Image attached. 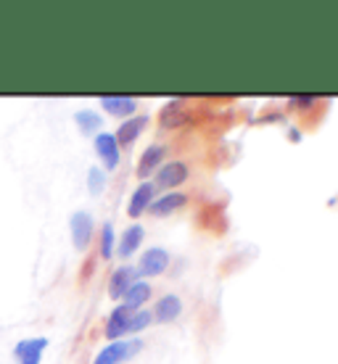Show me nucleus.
<instances>
[{"label": "nucleus", "instance_id": "1", "mask_svg": "<svg viewBox=\"0 0 338 364\" xmlns=\"http://www.w3.org/2000/svg\"><path fill=\"white\" fill-rule=\"evenodd\" d=\"M140 348H143V341H114V343H109V346H103L101 351H98V356H95V362L93 364L130 362Z\"/></svg>", "mask_w": 338, "mask_h": 364}, {"label": "nucleus", "instance_id": "2", "mask_svg": "<svg viewBox=\"0 0 338 364\" xmlns=\"http://www.w3.org/2000/svg\"><path fill=\"white\" fill-rule=\"evenodd\" d=\"M188 164L185 161H169V164H162L159 172H156L154 188L156 191H169V188H180L185 180H188Z\"/></svg>", "mask_w": 338, "mask_h": 364}, {"label": "nucleus", "instance_id": "3", "mask_svg": "<svg viewBox=\"0 0 338 364\" xmlns=\"http://www.w3.org/2000/svg\"><path fill=\"white\" fill-rule=\"evenodd\" d=\"M69 230H72V246L77 251H88L93 240V232H95V225H93V217L88 211H74L72 219H69Z\"/></svg>", "mask_w": 338, "mask_h": 364}, {"label": "nucleus", "instance_id": "4", "mask_svg": "<svg viewBox=\"0 0 338 364\" xmlns=\"http://www.w3.org/2000/svg\"><path fill=\"white\" fill-rule=\"evenodd\" d=\"M169 267V254L164 248H148L146 254L140 256V267H137V274L143 277H159V274L167 272Z\"/></svg>", "mask_w": 338, "mask_h": 364}, {"label": "nucleus", "instance_id": "5", "mask_svg": "<svg viewBox=\"0 0 338 364\" xmlns=\"http://www.w3.org/2000/svg\"><path fill=\"white\" fill-rule=\"evenodd\" d=\"M46 348L48 338H27V341H19L16 346H14V356H16L19 364H40Z\"/></svg>", "mask_w": 338, "mask_h": 364}, {"label": "nucleus", "instance_id": "6", "mask_svg": "<svg viewBox=\"0 0 338 364\" xmlns=\"http://www.w3.org/2000/svg\"><path fill=\"white\" fill-rule=\"evenodd\" d=\"M95 154L103 161L106 172H114L119 166V143L117 137L109 135V132H98L95 135Z\"/></svg>", "mask_w": 338, "mask_h": 364}, {"label": "nucleus", "instance_id": "7", "mask_svg": "<svg viewBox=\"0 0 338 364\" xmlns=\"http://www.w3.org/2000/svg\"><path fill=\"white\" fill-rule=\"evenodd\" d=\"M154 196H156L154 182H140V185L135 188V193H132V196H130V200H127V217L137 219L143 211L151 209Z\"/></svg>", "mask_w": 338, "mask_h": 364}, {"label": "nucleus", "instance_id": "8", "mask_svg": "<svg viewBox=\"0 0 338 364\" xmlns=\"http://www.w3.org/2000/svg\"><path fill=\"white\" fill-rule=\"evenodd\" d=\"M137 277H140V274H137L135 267L125 264V267H119V269H114V274H111V280H109V296L114 301L125 299V293H127L130 288L135 285Z\"/></svg>", "mask_w": 338, "mask_h": 364}, {"label": "nucleus", "instance_id": "9", "mask_svg": "<svg viewBox=\"0 0 338 364\" xmlns=\"http://www.w3.org/2000/svg\"><path fill=\"white\" fill-rule=\"evenodd\" d=\"M132 314H135V311L127 309L125 304H122V306H117V309L109 314V319H106V338H109L111 343H114V341H119V338L125 336V333H130V322H132Z\"/></svg>", "mask_w": 338, "mask_h": 364}, {"label": "nucleus", "instance_id": "10", "mask_svg": "<svg viewBox=\"0 0 338 364\" xmlns=\"http://www.w3.org/2000/svg\"><path fill=\"white\" fill-rule=\"evenodd\" d=\"M101 109H106V114H111V117L130 119L137 111V100L130 95H103Z\"/></svg>", "mask_w": 338, "mask_h": 364}, {"label": "nucleus", "instance_id": "11", "mask_svg": "<svg viewBox=\"0 0 338 364\" xmlns=\"http://www.w3.org/2000/svg\"><path fill=\"white\" fill-rule=\"evenodd\" d=\"M164 154H167L164 146H148L146 151H143V156H140V161H137V177L146 180V177L159 172V166L164 161Z\"/></svg>", "mask_w": 338, "mask_h": 364}, {"label": "nucleus", "instance_id": "12", "mask_svg": "<svg viewBox=\"0 0 338 364\" xmlns=\"http://www.w3.org/2000/svg\"><path fill=\"white\" fill-rule=\"evenodd\" d=\"M188 203V196L185 193H164L159 200L151 203V214L154 217H169L174 211H180Z\"/></svg>", "mask_w": 338, "mask_h": 364}, {"label": "nucleus", "instance_id": "13", "mask_svg": "<svg viewBox=\"0 0 338 364\" xmlns=\"http://www.w3.org/2000/svg\"><path fill=\"white\" fill-rule=\"evenodd\" d=\"M148 124V119L146 117H130V119H125L122 124H119V129H117V143L119 146H130V143H135L137 140V135L143 132V127Z\"/></svg>", "mask_w": 338, "mask_h": 364}, {"label": "nucleus", "instance_id": "14", "mask_svg": "<svg viewBox=\"0 0 338 364\" xmlns=\"http://www.w3.org/2000/svg\"><path fill=\"white\" fill-rule=\"evenodd\" d=\"M180 311H183V304H180V296H174V293H167L164 299H159L154 309V317L159 322H174V319L180 317Z\"/></svg>", "mask_w": 338, "mask_h": 364}, {"label": "nucleus", "instance_id": "15", "mask_svg": "<svg viewBox=\"0 0 338 364\" xmlns=\"http://www.w3.org/2000/svg\"><path fill=\"white\" fill-rule=\"evenodd\" d=\"M143 228L140 225H132V228L125 230V235H122V240H119L117 246V254L122 256V259H130V256L135 254L137 248H140V243H143Z\"/></svg>", "mask_w": 338, "mask_h": 364}, {"label": "nucleus", "instance_id": "16", "mask_svg": "<svg viewBox=\"0 0 338 364\" xmlns=\"http://www.w3.org/2000/svg\"><path fill=\"white\" fill-rule=\"evenodd\" d=\"M185 122V106L180 100H172L162 109V117H159V124L164 129H177Z\"/></svg>", "mask_w": 338, "mask_h": 364}, {"label": "nucleus", "instance_id": "17", "mask_svg": "<svg viewBox=\"0 0 338 364\" xmlns=\"http://www.w3.org/2000/svg\"><path fill=\"white\" fill-rule=\"evenodd\" d=\"M148 299H151V285H148V282H143V280H137L135 285L125 293V306H127V309H132V311H137Z\"/></svg>", "mask_w": 338, "mask_h": 364}, {"label": "nucleus", "instance_id": "18", "mask_svg": "<svg viewBox=\"0 0 338 364\" xmlns=\"http://www.w3.org/2000/svg\"><path fill=\"white\" fill-rule=\"evenodd\" d=\"M74 122L80 124V129H83V132H93V129L101 127V117H98L95 111H90V109L77 111V114H74Z\"/></svg>", "mask_w": 338, "mask_h": 364}, {"label": "nucleus", "instance_id": "19", "mask_svg": "<svg viewBox=\"0 0 338 364\" xmlns=\"http://www.w3.org/2000/svg\"><path fill=\"white\" fill-rule=\"evenodd\" d=\"M114 240H117V235H114V225L106 222V225L101 228V259H111V256H114Z\"/></svg>", "mask_w": 338, "mask_h": 364}, {"label": "nucleus", "instance_id": "20", "mask_svg": "<svg viewBox=\"0 0 338 364\" xmlns=\"http://www.w3.org/2000/svg\"><path fill=\"white\" fill-rule=\"evenodd\" d=\"M88 191H90L93 196H101V193L106 191V172H103V169H95V166H93L90 172H88Z\"/></svg>", "mask_w": 338, "mask_h": 364}, {"label": "nucleus", "instance_id": "21", "mask_svg": "<svg viewBox=\"0 0 338 364\" xmlns=\"http://www.w3.org/2000/svg\"><path fill=\"white\" fill-rule=\"evenodd\" d=\"M151 322H154V314H151V311L137 309L135 314H132V322H130V333H140V330H146Z\"/></svg>", "mask_w": 338, "mask_h": 364}]
</instances>
